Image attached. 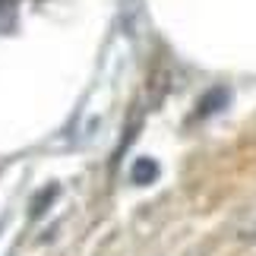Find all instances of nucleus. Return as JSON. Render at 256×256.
Wrapping results in <instances>:
<instances>
[{
    "mask_svg": "<svg viewBox=\"0 0 256 256\" xmlns=\"http://www.w3.org/2000/svg\"><path fill=\"white\" fill-rule=\"evenodd\" d=\"M130 177H133V184H155L158 180V164H155L152 158H140L133 164Z\"/></svg>",
    "mask_w": 256,
    "mask_h": 256,
    "instance_id": "f257e3e1",
    "label": "nucleus"
}]
</instances>
